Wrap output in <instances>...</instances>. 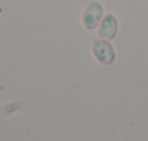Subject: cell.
<instances>
[{
  "mask_svg": "<svg viewBox=\"0 0 148 141\" xmlns=\"http://www.w3.org/2000/svg\"><path fill=\"white\" fill-rule=\"evenodd\" d=\"M118 30V20L114 14H106V17L102 20V25L99 28V36L102 39H112L116 35Z\"/></svg>",
  "mask_w": 148,
  "mask_h": 141,
  "instance_id": "3957f363",
  "label": "cell"
},
{
  "mask_svg": "<svg viewBox=\"0 0 148 141\" xmlns=\"http://www.w3.org/2000/svg\"><path fill=\"white\" fill-rule=\"evenodd\" d=\"M102 12H103L102 10V6H101V3H98V1H92L86 7V10L84 13V25H85L86 29L92 30V29H95L98 26L99 20H101V16H102Z\"/></svg>",
  "mask_w": 148,
  "mask_h": 141,
  "instance_id": "7a4b0ae2",
  "label": "cell"
},
{
  "mask_svg": "<svg viewBox=\"0 0 148 141\" xmlns=\"http://www.w3.org/2000/svg\"><path fill=\"white\" fill-rule=\"evenodd\" d=\"M92 50H94L95 58L98 59L102 65H111L115 61V50H114L112 45L106 39H103V41H95Z\"/></svg>",
  "mask_w": 148,
  "mask_h": 141,
  "instance_id": "6da1fadb",
  "label": "cell"
}]
</instances>
